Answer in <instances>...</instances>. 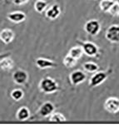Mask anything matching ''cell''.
I'll return each instance as SVG.
<instances>
[{
	"instance_id": "cell-1",
	"label": "cell",
	"mask_w": 119,
	"mask_h": 133,
	"mask_svg": "<svg viewBox=\"0 0 119 133\" xmlns=\"http://www.w3.org/2000/svg\"><path fill=\"white\" fill-rule=\"evenodd\" d=\"M39 89L45 94H52L60 90V87L54 79L50 77H43L39 82Z\"/></svg>"
},
{
	"instance_id": "cell-2",
	"label": "cell",
	"mask_w": 119,
	"mask_h": 133,
	"mask_svg": "<svg viewBox=\"0 0 119 133\" xmlns=\"http://www.w3.org/2000/svg\"><path fill=\"white\" fill-rule=\"evenodd\" d=\"M112 72H113L112 68H109L106 71H100V72L97 71V72H94V74L90 77L89 80L90 87H92L93 88V87H96L101 85L102 83H103L107 80V78L110 76Z\"/></svg>"
},
{
	"instance_id": "cell-3",
	"label": "cell",
	"mask_w": 119,
	"mask_h": 133,
	"mask_svg": "<svg viewBox=\"0 0 119 133\" xmlns=\"http://www.w3.org/2000/svg\"><path fill=\"white\" fill-rule=\"evenodd\" d=\"M82 48L83 49L84 54H86L88 57H96L98 52H99V48H98L97 46L92 43V42H83V41H77Z\"/></svg>"
},
{
	"instance_id": "cell-4",
	"label": "cell",
	"mask_w": 119,
	"mask_h": 133,
	"mask_svg": "<svg viewBox=\"0 0 119 133\" xmlns=\"http://www.w3.org/2000/svg\"><path fill=\"white\" fill-rule=\"evenodd\" d=\"M84 30L88 34L91 36H96L101 30L100 23L96 19H91L86 22L84 25Z\"/></svg>"
},
{
	"instance_id": "cell-5",
	"label": "cell",
	"mask_w": 119,
	"mask_h": 133,
	"mask_svg": "<svg viewBox=\"0 0 119 133\" xmlns=\"http://www.w3.org/2000/svg\"><path fill=\"white\" fill-rule=\"evenodd\" d=\"M104 109L111 114H116L119 111V98L110 97L104 102Z\"/></svg>"
},
{
	"instance_id": "cell-6",
	"label": "cell",
	"mask_w": 119,
	"mask_h": 133,
	"mask_svg": "<svg viewBox=\"0 0 119 133\" xmlns=\"http://www.w3.org/2000/svg\"><path fill=\"white\" fill-rule=\"evenodd\" d=\"M106 39L113 43H119V25H111L106 32Z\"/></svg>"
},
{
	"instance_id": "cell-7",
	"label": "cell",
	"mask_w": 119,
	"mask_h": 133,
	"mask_svg": "<svg viewBox=\"0 0 119 133\" xmlns=\"http://www.w3.org/2000/svg\"><path fill=\"white\" fill-rule=\"evenodd\" d=\"M86 78H87V75L82 70H75L72 72L69 75V81H70L71 84L72 86H77L83 83Z\"/></svg>"
},
{
	"instance_id": "cell-8",
	"label": "cell",
	"mask_w": 119,
	"mask_h": 133,
	"mask_svg": "<svg viewBox=\"0 0 119 133\" xmlns=\"http://www.w3.org/2000/svg\"><path fill=\"white\" fill-rule=\"evenodd\" d=\"M55 110L54 105L50 102H44L42 106L40 107L38 111H37V116H41V117H48L50 116Z\"/></svg>"
},
{
	"instance_id": "cell-9",
	"label": "cell",
	"mask_w": 119,
	"mask_h": 133,
	"mask_svg": "<svg viewBox=\"0 0 119 133\" xmlns=\"http://www.w3.org/2000/svg\"><path fill=\"white\" fill-rule=\"evenodd\" d=\"M13 80L17 85H24L28 80V74L23 69H17L13 73Z\"/></svg>"
},
{
	"instance_id": "cell-10",
	"label": "cell",
	"mask_w": 119,
	"mask_h": 133,
	"mask_svg": "<svg viewBox=\"0 0 119 133\" xmlns=\"http://www.w3.org/2000/svg\"><path fill=\"white\" fill-rule=\"evenodd\" d=\"M35 64L39 69H48V68H54L57 66V63L54 61L48 59V58L38 57L35 61Z\"/></svg>"
},
{
	"instance_id": "cell-11",
	"label": "cell",
	"mask_w": 119,
	"mask_h": 133,
	"mask_svg": "<svg viewBox=\"0 0 119 133\" xmlns=\"http://www.w3.org/2000/svg\"><path fill=\"white\" fill-rule=\"evenodd\" d=\"M61 8L57 3H54L50 6V8L46 11V17L50 20H55L60 16Z\"/></svg>"
},
{
	"instance_id": "cell-12",
	"label": "cell",
	"mask_w": 119,
	"mask_h": 133,
	"mask_svg": "<svg viewBox=\"0 0 119 133\" xmlns=\"http://www.w3.org/2000/svg\"><path fill=\"white\" fill-rule=\"evenodd\" d=\"M7 18L9 19L10 22L14 23H20L25 21L26 19V14L23 12L21 11H16L10 12L7 15Z\"/></svg>"
},
{
	"instance_id": "cell-13",
	"label": "cell",
	"mask_w": 119,
	"mask_h": 133,
	"mask_svg": "<svg viewBox=\"0 0 119 133\" xmlns=\"http://www.w3.org/2000/svg\"><path fill=\"white\" fill-rule=\"evenodd\" d=\"M14 32L10 28H3L0 32V38L5 44H9L14 38Z\"/></svg>"
},
{
	"instance_id": "cell-14",
	"label": "cell",
	"mask_w": 119,
	"mask_h": 133,
	"mask_svg": "<svg viewBox=\"0 0 119 133\" xmlns=\"http://www.w3.org/2000/svg\"><path fill=\"white\" fill-rule=\"evenodd\" d=\"M14 62L13 59L10 57L9 55H5L3 56V58L1 57V61H0V66L1 69L5 71V72H9V71L12 70L14 68Z\"/></svg>"
},
{
	"instance_id": "cell-15",
	"label": "cell",
	"mask_w": 119,
	"mask_h": 133,
	"mask_svg": "<svg viewBox=\"0 0 119 133\" xmlns=\"http://www.w3.org/2000/svg\"><path fill=\"white\" fill-rule=\"evenodd\" d=\"M30 115H31L30 110L28 109L27 107H22L19 108L17 111V113H16V118H17L18 121L23 122V121L29 119Z\"/></svg>"
},
{
	"instance_id": "cell-16",
	"label": "cell",
	"mask_w": 119,
	"mask_h": 133,
	"mask_svg": "<svg viewBox=\"0 0 119 133\" xmlns=\"http://www.w3.org/2000/svg\"><path fill=\"white\" fill-rule=\"evenodd\" d=\"M83 49L82 48V46H75V47H72V48H70V50L68 51V54L70 56L73 57L76 59L78 60L79 58L82 57V56L83 55Z\"/></svg>"
},
{
	"instance_id": "cell-17",
	"label": "cell",
	"mask_w": 119,
	"mask_h": 133,
	"mask_svg": "<svg viewBox=\"0 0 119 133\" xmlns=\"http://www.w3.org/2000/svg\"><path fill=\"white\" fill-rule=\"evenodd\" d=\"M48 121L50 122L61 123V122H66V117H65L61 112H52V113L48 116Z\"/></svg>"
},
{
	"instance_id": "cell-18",
	"label": "cell",
	"mask_w": 119,
	"mask_h": 133,
	"mask_svg": "<svg viewBox=\"0 0 119 133\" xmlns=\"http://www.w3.org/2000/svg\"><path fill=\"white\" fill-rule=\"evenodd\" d=\"M116 3L115 0H102L99 3L100 9L103 12H109L111 8Z\"/></svg>"
},
{
	"instance_id": "cell-19",
	"label": "cell",
	"mask_w": 119,
	"mask_h": 133,
	"mask_svg": "<svg viewBox=\"0 0 119 133\" xmlns=\"http://www.w3.org/2000/svg\"><path fill=\"white\" fill-rule=\"evenodd\" d=\"M83 68L87 72H91V73L96 72L98 71V69H99L98 65L97 63H95V62H84V63L83 64Z\"/></svg>"
},
{
	"instance_id": "cell-20",
	"label": "cell",
	"mask_w": 119,
	"mask_h": 133,
	"mask_svg": "<svg viewBox=\"0 0 119 133\" xmlns=\"http://www.w3.org/2000/svg\"><path fill=\"white\" fill-rule=\"evenodd\" d=\"M48 7V2L45 0H37L34 3V9L38 14H43Z\"/></svg>"
},
{
	"instance_id": "cell-21",
	"label": "cell",
	"mask_w": 119,
	"mask_h": 133,
	"mask_svg": "<svg viewBox=\"0 0 119 133\" xmlns=\"http://www.w3.org/2000/svg\"><path fill=\"white\" fill-rule=\"evenodd\" d=\"M63 63L67 68H73V66L77 63V59H76V58L68 54V55L63 58Z\"/></svg>"
},
{
	"instance_id": "cell-22",
	"label": "cell",
	"mask_w": 119,
	"mask_h": 133,
	"mask_svg": "<svg viewBox=\"0 0 119 133\" xmlns=\"http://www.w3.org/2000/svg\"><path fill=\"white\" fill-rule=\"evenodd\" d=\"M10 96L14 101L18 102V101H20V100H22L23 97H24V91L22 89L17 88V89H14L11 91Z\"/></svg>"
},
{
	"instance_id": "cell-23",
	"label": "cell",
	"mask_w": 119,
	"mask_h": 133,
	"mask_svg": "<svg viewBox=\"0 0 119 133\" xmlns=\"http://www.w3.org/2000/svg\"><path fill=\"white\" fill-rule=\"evenodd\" d=\"M108 14H110L113 17H119V3L117 1L113 4L112 8H111Z\"/></svg>"
},
{
	"instance_id": "cell-24",
	"label": "cell",
	"mask_w": 119,
	"mask_h": 133,
	"mask_svg": "<svg viewBox=\"0 0 119 133\" xmlns=\"http://www.w3.org/2000/svg\"><path fill=\"white\" fill-rule=\"evenodd\" d=\"M29 2V0H13V3L15 4V5H23V4H26Z\"/></svg>"
},
{
	"instance_id": "cell-25",
	"label": "cell",
	"mask_w": 119,
	"mask_h": 133,
	"mask_svg": "<svg viewBox=\"0 0 119 133\" xmlns=\"http://www.w3.org/2000/svg\"><path fill=\"white\" fill-rule=\"evenodd\" d=\"M3 1L4 2V3H8L9 2V0H3Z\"/></svg>"
},
{
	"instance_id": "cell-26",
	"label": "cell",
	"mask_w": 119,
	"mask_h": 133,
	"mask_svg": "<svg viewBox=\"0 0 119 133\" xmlns=\"http://www.w3.org/2000/svg\"><path fill=\"white\" fill-rule=\"evenodd\" d=\"M117 2H118V3H119V0H117Z\"/></svg>"
}]
</instances>
